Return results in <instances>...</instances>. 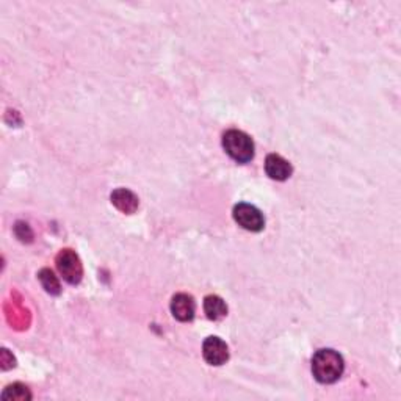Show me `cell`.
<instances>
[{
	"label": "cell",
	"instance_id": "cell-1",
	"mask_svg": "<svg viewBox=\"0 0 401 401\" xmlns=\"http://www.w3.org/2000/svg\"><path fill=\"white\" fill-rule=\"evenodd\" d=\"M345 370V362L336 349H318L312 358L313 378L322 384H332L340 380Z\"/></svg>",
	"mask_w": 401,
	"mask_h": 401
},
{
	"label": "cell",
	"instance_id": "cell-2",
	"mask_svg": "<svg viewBox=\"0 0 401 401\" xmlns=\"http://www.w3.org/2000/svg\"><path fill=\"white\" fill-rule=\"evenodd\" d=\"M223 147L227 156L238 163H248L254 158V141L242 130H227L223 135Z\"/></svg>",
	"mask_w": 401,
	"mask_h": 401
},
{
	"label": "cell",
	"instance_id": "cell-3",
	"mask_svg": "<svg viewBox=\"0 0 401 401\" xmlns=\"http://www.w3.org/2000/svg\"><path fill=\"white\" fill-rule=\"evenodd\" d=\"M234 220L237 221L238 226H242L243 229L249 232H260L265 227V216H263L262 212L254 207V205L240 203L234 207Z\"/></svg>",
	"mask_w": 401,
	"mask_h": 401
},
{
	"label": "cell",
	"instance_id": "cell-4",
	"mask_svg": "<svg viewBox=\"0 0 401 401\" xmlns=\"http://www.w3.org/2000/svg\"><path fill=\"white\" fill-rule=\"evenodd\" d=\"M56 268L66 282L77 285L83 276V268L79 256L72 249H63L56 256Z\"/></svg>",
	"mask_w": 401,
	"mask_h": 401
},
{
	"label": "cell",
	"instance_id": "cell-5",
	"mask_svg": "<svg viewBox=\"0 0 401 401\" xmlns=\"http://www.w3.org/2000/svg\"><path fill=\"white\" fill-rule=\"evenodd\" d=\"M203 354L205 362L215 367H220L227 362L229 359V348L225 340H221L220 337H207L203 343Z\"/></svg>",
	"mask_w": 401,
	"mask_h": 401
},
{
	"label": "cell",
	"instance_id": "cell-6",
	"mask_svg": "<svg viewBox=\"0 0 401 401\" xmlns=\"http://www.w3.org/2000/svg\"><path fill=\"white\" fill-rule=\"evenodd\" d=\"M171 313L176 320L182 323L192 322L196 313V302H194L192 295L177 294L171 300Z\"/></svg>",
	"mask_w": 401,
	"mask_h": 401
},
{
	"label": "cell",
	"instance_id": "cell-7",
	"mask_svg": "<svg viewBox=\"0 0 401 401\" xmlns=\"http://www.w3.org/2000/svg\"><path fill=\"white\" fill-rule=\"evenodd\" d=\"M265 173L268 177H271L273 181H287L289 177L294 173V168L289 160H285L284 157L278 156V154H270L265 158Z\"/></svg>",
	"mask_w": 401,
	"mask_h": 401
},
{
	"label": "cell",
	"instance_id": "cell-8",
	"mask_svg": "<svg viewBox=\"0 0 401 401\" xmlns=\"http://www.w3.org/2000/svg\"><path fill=\"white\" fill-rule=\"evenodd\" d=\"M112 203L124 214H134L138 209V198L127 188H118L112 193Z\"/></svg>",
	"mask_w": 401,
	"mask_h": 401
},
{
	"label": "cell",
	"instance_id": "cell-9",
	"mask_svg": "<svg viewBox=\"0 0 401 401\" xmlns=\"http://www.w3.org/2000/svg\"><path fill=\"white\" fill-rule=\"evenodd\" d=\"M204 312L209 320L218 322V320L225 318L227 315V306L225 300L218 295H209L204 298Z\"/></svg>",
	"mask_w": 401,
	"mask_h": 401
},
{
	"label": "cell",
	"instance_id": "cell-10",
	"mask_svg": "<svg viewBox=\"0 0 401 401\" xmlns=\"http://www.w3.org/2000/svg\"><path fill=\"white\" fill-rule=\"evenodd\" d=\"M0 398L3 401H27L32 400V393L24 384L14 382L10 384L8 387H5V391L0 395Z\"/></svg>",
	"mask_w": 401,
	"mask_h": 401
},
{
	"label": "cell",
	"instance_id": "cell-11",
	"mask_svg": "<svg viewBox=\"0 0 401 401\" xmlns=\"http://www.w3.org/2000/svg\"><path fill=\"white\" fill-rule=\"evenodd\" d=\"M38 279L41 285L44 287V290L48 291L50 295H60V282L56 276L54 274L52 270H49V268H43L41 271L38 273Z\"/></svg>",
	"mask_w": 401,
	"mask_h": 401
},
{
	"label": "cell",
	"instance_id": "cell-12",
	"mask_svg": "<svg viewBox=\"0 0 401 401\" xmlns=\"http://www.w3.org/2000/svg\"><path fill=\"white\" fill-rule=\"evenodd\" d=\"M14 234H16V237L21 240V242H25V240H27V242H32V238H33L32 229L28 227V225H25V223H22V221L16 223Z\"/></svg>",
	"mask_w": 401,
	"mask_h": 401
}]
</instances>
